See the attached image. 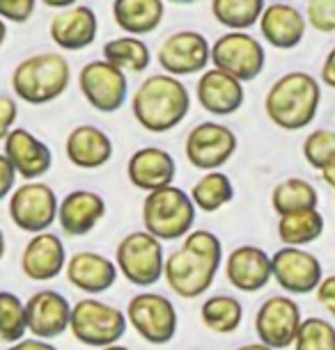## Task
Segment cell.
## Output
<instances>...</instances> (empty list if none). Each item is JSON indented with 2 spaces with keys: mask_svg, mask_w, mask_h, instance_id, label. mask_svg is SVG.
I'll use <instances>...</instances> for the list:
<instances>
[{
  "mask_svg": "<svg viewBox=\"0 0 335 350\" xmlns=\"http://www.w3.org/2000/svg\"><path fill=\"white\" fill-rule=\"evenodd\" d=\"M200 108L214 117H229L241 110L246 101V90L239 78L229 76L223 69H205L195 85Z\"/></svg>",
  "mask_w": 335,
  "mask_h": 350,
  "instance_id": "19",
  "label": "cell"
},
{
  "mask_svg": "<svg viewBox=\"0 0 335 350\" xmlns=\"http://www.w3.org/2000/svg\"><path fill=\"white\" fill-rule=\"evenodd\" d=\"M156 62L177 78L202 74L212 64V44L198 30L170 32L156 51Z\"/></svg>",
  "mask_w": 335,
  "mask_h": 350,
  "instance_id": "13",
  "label": "cell"
},
{
  "mask_svg": "<svg viewBox=\"0 0 335 350\" xmlns=\"http://www.w3.org/2000/svg\"><path fill=\"white\" fill-rule=\"evenodd\" d=\"M319 206V193L308 179L301 176H290V179L275 183L271 190V208L278 215L294 213L303 208H317Z\"/></svg>",
  "mask_w": 335,
  "mask_h": 350,
  "instance_id": "31",
  "label": "cell"
},
{
  "mask_svg": "<svg viewBox=\"0 0 335 350\" xmlns=\"http://www.w3.org/2000/svg\"><path fill=\"white\" fill-rule=\"evenodd\" d=\"M8 350H58L49 339H39V336H30V339H18L14 343H10Z\"/></svg>",
  "mask_w": 335,
  "mask_h": 350,
  "instance_id": "42",
  "label": "cell"
},
{
  "mask_svg": "<svg viewBox=\"0 0 335 350\" xmlns=\"http://www.w3.org/2000/svg\"><path fill=\"white\" fill-rule=\"evenodd\" d=\"M262 39L278 51H292L303 42L308 21L306 12L294 8L290 3H271L266 5L260 16Z\"/></svg>",
  "mask_w": 335,
  "mask_h": 350,
  "instance_id": "24",
  "label": "cell"
},
{
  "mask_svg": "<svg viewBox=\"0 0 335 350\" xmlns=\"http://www.w3.org/2000/svg\"><path fill=\"white\" fill-rule=\"evenodd\" d=\"M308 28L331 35L335 32V0H308L306 5Z\"/></svg>",
  "mask_w": 335,
  "mask_h": 350,
  "instance_id": "37",
  "label": "cell"
},
{
  "mask_svg": "<svg viewBox=\"0 0 335 350\" xmlns=\"http://www.w3.org/2000/svg\"><path fill=\"white\" fill-rule=\"evenodd\" d=\"M275 231H278L282 245L306 247L321 239V234H324V215L319 213V208H303L278 215Z\"/></svg>",
  "mask_w": 335,
  "mask_h": 350,
  "instance_id": "28",
  "label": "cell"
},
{
  "mask_svg": "<svg viewBox=\"0 0 335 350\" xmlns=\"http://www.w3.org/2000/svg\"><path fill=\"white\" fill-rule=\"evenodd\" d=\"M16 117H18L16 98L0 92V140H5V135L16 126Z\"/></svg>",
  "mask_w": 335,
  "mask_h": 350,
  "instance_id": "39",
  "label": "cell"
},
{
  "mask_svg": "<svg viewBox=\"0 0 335 350\" xmlns=\"http://www.w3.org/2000/svg\"><path fill=\"white\" fill-rule=\"evenodd\" d=\"M106 200L99 193L78 188L60 200L58 224H60L64 236L78 239V236H88L106 217Z\"/></svg>",
  "mask_w": 335,
  "mask_h": 350,
  "instance_id": "23",
  "label": "cell"
},
{
  "mask_svg": "<svg viewBox=\"0 0 335 350\" xmlns=\"http://www.w3.org/2000/svg\"><path fill=\"white\" fill-rule=\"evenodd\" d=\"M227 282L241 293H258L273 280L271 254L258 245H239L223 261Z\"/></svg>",
  "mask_w": 335,
  "mask_h": 350,
  "instance_id": "20",
  "label": "cell"
},
{
  "mask_svg": "<svg viewBox=\"0 0 335 350\" xmlns=\"http://www.w3.org/2000/svg\"><path fill=\"white\" fill-rule=\"evenodd\" d=\"M127 321L134 327V332L142 341L152 346H166L175 339L179 327V316L173 300L154 291L136 293L127 305Z\"/></svg>",
  "mask_w": 335,
  "mask_h": 350,
  "instance_id": "8",
  "label": "cell"
},
{
  "mask_svg": "<svg viewBox=\"0 0 335 350\" xmlns=\"http://www.w3.org/2000/svg\"><path fill=\"white\" fill-rule=\"evenodd\" d=\"M223 266V243L209 229H190L182 245L166 256L163 280L182 300L205 295Z\"/></svg>",
  "mask_w": 335,
  "mask_h": 350,
  "instance_id": "1",
  "label": "cell"
},
{
  "mask_svg": "<svg viewBox=\"0 0 335 350\" xmlns=\"http://www.w3.org/2000/svg\"><path fill=\"white\" fill-rule=\"evenodd\" d=\"M103 60H108L127 74H142L152 62V51L140 37L122 35L103 44Z\"/></svg>",
  "mask_w": 335,
  "mask_h": 350,
  "instance_id": "30",
  "label": "cell"
},
{
  "mask_svg": "<svg viewBox=\"0 0 335 350\" xmlns=\"http://www.w3.org/2000/svg\"><path fill=\"white\" fill-rule=\"evenodd\" d=\"M266 64V51L248 30H227L212 44V67L227 71L241 83L255 81Z\"/></svg>",
  "mask_w": 335,
  "mask_h": 350,
  "instance_id": "9",
  "label": "cell"
},
{
  "mask_svg": "<svg viewBox=\"0 0 335 350\" xmlns=\"http://www.w3.org/2000/svg\"><path fill=\"white\" fill-rule=\"evenodd\" d=\"M5 39H8V21L0 18V46L5 44Z\"/></svg>",
  "mask_w": 335,
  "mask_h": 350,
  "instance_id": "47",
  "label": "cell"
},
{
  "mask_svg": "<svg viewBox=\"0 0 335 350\" xmlns=\"http://www.w3.org/2000/svg\"><path fill=\"white\" fill-rule=\"evenodd\" d=\"M166 18V0H113V21L124 35H152Z\"/></svg>",
  "mask_w": 335,
  "mask_h": 350,
  "instance_id": "27",
  "label": "cell"
},
{
  "mask_svg": "<svg viewBox=\"0 0 335 350\" xmlns=\"http://www.w3.org/2000/svg\"><path fill=\"white\" fill-rule=\"evenodd\" d=\"M49 35L58 49L78 53L95 44L99 35V18L92 8L78 3L74 8L58 10L49 23Z\"/></svg>",
  "mask_w": 335,
  "mask_h": 350,
  "instance_id": "21",
  "label": "cell"
},
{
  "mask_svg": "<svg viewBox=\"0 0 335 350\" xmlns=\"http://www.w3.org/2000/svg\"><path fill=\"white\" fill-rule=\"evenodd\" d=\"M195 215L198 208L190 195L175 183L149 190L142 202V227L163 243L182 241L193 229Z\"/></svg>",
  "mask_w": 335,
  "mask_h": 350,
  "instance_id": "5",
  "label": "cell"
},
{
  "mask_svg": "<svg viewBox=\"0 0 335 350\" xmlns=\"http://www.w3.org/2000/svg\"><path fill=\"white\" fill-rule=\"evenodd\" d=\"M188 110V88L182 78L166 71L147 76L131 96V115L147 133H170L186 120Z\"/></svg>",
  "mask_w": 335,
  "mask_h": 350,
  "instance_id": "2",
  "label": "cell"
},
{
  "mask_svg": "<svg viewBox=\"0 0 335 350\" xmlns=\"http://www.w3.org/2000/svg\"><path fill=\"white\" fill-rule=\"evenodd\" d=\"M5 250H8V243H5V234H3V229H0V261H3V256H5Z\"/></svg>",
  "mask_w": 335,
  "mask_h": 350,
  "instance_id": "48",
  "label": "cell"
},
{
  "mask_svg": "<svg viewBox=\"0 0 335 350\" xmlns=\"http://www.w3.org/2000/svg\"><path fill=\"white\" fill-rule=\"evenodd\" d=\"M273 282L290 295L314 293L324 280V268L317 254L297 245H282L271 254Z\"/></svg>",
  "mask_w": 335,
  "mask_h": 350,
  "instance_id": "14",
  "label": "cell"
},
{
  "mask_svg": "<svg viewBox=\"0 0 335 350\" xmlns=\"http://www.w3.org/2000/svg\"><path fill=\"white\" fill-rule=\"evenodd\" d=\"M200 321L214 334H232L244 321V305L232 295H212L202 302Z\"/></svg>",
  "mask_w": 335,
  "mask_h": 350,
  "instance_id": "32",
  "label": "cell"
},
{
  "mask_svg": "<svg viewBox=\"0 0 335 350\" xmlns=\"http://www.w3.org/2000/svg\"><path fill=\"white\" fill-rule=\"evenodd\" d=\"M301 307L290 295H271L255 314V334L262 343L275 350L292 348L301 327Z\"/></svg>",
  "mask_w": 335,
  "mask_h": 350,
  "instance_id": "15",
  "label": "cell"
},
{
  "mask_svg": "<svg viewBox=\"0 0 335 350\" xmlns=\"http://www.w3.org/2000/svg\"><path fill=\"white\" fill-rule=\"evenodd\" d=\"M127 312L103 300H97L95 295H88L76 305H71L69 329L74 339L83 346L99 350L110 343H117L127 332Z\"/></svg>",
  "mask_w": 335,
  "mask_h": 350,
  "instance_id": "6",
  "label": "cell"
},
{
  "mask_svg": "<svg viewBox=\"0 0 335 350\" xmlns=\"http://www.w3.org/2000/svg\"><path fill=\"white\" fill-rule=\"evenodd\" d=\"M319 174H321V179H324L326 186H331L335 190V156L319 170Z\"/></svg>",
  "mask_w": 335,
  "mask_h": 350,
  "instance_id": "44",
  "label": "cell"
},
{
  "mask_svg": "<svg viewBox=\"0 0 335 350\" xmlns=\"http://www.w3.org/2000/svg\"><path fill=\"white\" fill-rule=\"evenodd\" d=\"M236 149H239V140L234 131L214 120L195 124L184 142L186 161L200 172L221 170L236 154Z\"/></svg>",
  "mask_w": 335,
  "mask_h": 350,
  "instance_id": "12",
  "label": "cell"
},
{
  "mask_svg": "<svg viewBox=\"0 0 335 350\" xmlns=\"http://www.w3.org/2000/svg\"><path fill=\"white\" fill-rule=\"evenodd\" d=\"M58 200L55 190L44 181H23L10 195V220L25 234L49 231L58 222Z\"/></svg>",
  "mask_w": 335,
  "mask_h": 350,
  "instance_id": "10",
  "label": "cell"
},
{
  "mask_svg": "<svg viewBox=\"0 0 335 350\" xmlns=\"http://www.w3.org/2000/svg\"><path fill=\"white\" fill-rule=\"evenodd\" d=\"M44 8H51V10H67V8H74L78 5V0H39Z\"/></svg>",
  "mask_w": 335,
  "mask_h": 350,
  "instance_id": "45",
  "label": "cell"
},
{
  "mask_svg": "<svg viewBox=\"0 0 335 350\" xmlns=\"http://www.w3.org/2000/svg\"><path fill=\"white\" fill-rule=\"evenodd\" d=\"M303 158L312 170H321L335 156V131L333 129H317L303 140Z\"/></svg>",
  "mask_w": 335,
  "mask_h": 350,
  "instance_id": "36",
  "label": "cell"
},
{
  "mask_svg": "<svg viewBox=\"0 0 335 350\" xmlns=\"http://www.w3.org/2000/svg\"><path fill=\"white\" fill-rule=\"evenodd\" d=\"M292 348L294 350H335V325L331 321L319 319V316L303 319Z\"/></svg>",
  "mask_w": 335,
  "mask_h": 350,
  "instance_id": "35",
  "label": "cell"
},
{
  "mask_svg": "<svg viewBox=\"0 0 335 350\" xmlns=\"http://www.w3.org/2000/svg\"><path fill=\"white\" fill-rule=\"evenodd\" d=\"M64 154L78 170H99L113 158V140L95 124H78L64 140Z\"/></svg>",
  "mask_w": 335,
  "mask_h": 350,
  "instance_id": "26",
  "label": "cell"
},
{
  "mask_svg": "<svg viewBox=\"0 0 335 350\" xmlns=\"http://www.w3.org/2000/svg\"><path fill=\"white\" fill-rule=\"evenodd\" d=\"M188 195L198 211H202V213H216V211H221L223 206H227V204L234 200V183L225 172L212 170V172H205V174L193 183Z\"/></svg>",
  "mask_w": 335,
  "mask_h": 350,
  "instance_id": "29",
  "label": "cell"
},
{
  "mask_svg": "<svg viewBox=\"0 0 335 350\" xmlns=\"http://www.w3.org/2000/svg\"><path fill=\"white\" fill-rule=\"evenodd\" d=\"M264 8L266 0H212V16L227 30H251Z\"/></svg>",
  "mask_w": 335,
  "mask_h": 350,
  "instance_id": "33",
  "label": "cell"
},
{
  "mask_svg": "<svg viewBox=\"0 0 335 350\" xmlns=\"http://www.w3.org/2000/svg\"><path fill=\"white\" fill-rule=\"evenodd\" d=\"M25 316H28V332L32 336L53 341L69 329L71 302L60 291L42 288L25 300Z\"/></svg>",
  "mask_w": 335,
  "mask_h": 350,
  "instance_id": "17",
  "label": "cell"
},
{
  "mask_svg": "<svg viewBox=\"0 0 335 350\" xmlns=\"http://www.w3.org/2000/svg\"><path fill=\"white\" fill-rule=\"evenodd\" d=\"M28 332L25 302L12 291H0V341L14 343Z\"/></svg>",
  "mask_w": 335,
  "mask_h": 350,
  "instance_id": "34",
  "label": "cell"
},
{
  "mask_svg": "<svg viewBox=\"0 0 335 350\" xmlns=\"http://www.w3.org/2000/svg\"><path fill=\"white\" fill-rule=\"evenodd\" d=\"M14 188H16V172L12 167V163L8 161V156L0 154V202H3L5 197H10Z\"/></svg>",
  "mask_w": 335,
  "mask_h": 350,
  "instance_id": "41",
  "label": "cell"
},
{
  "mask_svg": "<svg viewBox=\"0 0 335 350\" xmlns=\"http://www.w3.org/2000/svg\"><path fill=\"white\" fill-rule=\"evenodd\" d=\"M39 0H0V18L8 23H28L37 10Z\"/></svg>",
  "mask_w": 335,
  "mask_h": 350,
  "instance_id": "38",
  "label": "cell"
},
{
  "mask_svg": "<svg viewBox=\"0 0 335 350\" xmlns=\"http://www.w3.org/2000/svg\"><path fill=\"white\" fill-rule=\"evenodd\" d=\"M3 154L14 167L16 176L23 181H37L46 176L53 167V154L51 147L28 129L14 126L3 140Z\"/></svg>",
  "mask_w": 335,
  "mask_h": 350,
  "instance_id": "16",
  "label": "cell"
},
{
  "mask_svg": "<svg viewBox=\"0 0 335 350\" xmlns=\"http://www.w3.org/2000/svg\"><path fill=\"white\" fill-rule=\"evenodd\" d=\"M115 263L129 284L140 288L154 286L163 280V266H166L163 241L152 236L147 229L131 231L117 243Z\"/></svg>",
  "mask_w": 335,
  "mask_h": 350,
  "instance_id": "7",
  "label": "cell"
},
{
  "mask_svg": "<svg viewBox=\"0 0 335 350\" xmlns=\"http://www.w3.org/2000/svg\"><path fill=\"white\" fill-rule=\"evenodd\" d=\"M234 350H275V348H271V346H266V343L258 341V343H244V346H239V348H234Z\"/></svg>",
  "mask_w": 335,
  "mask_h": 350,
  "instance_id": "46",
  "label": "cell"
},
{
  "mask_svg": "<svg viewBox=\"0 0 335 350\" xmlns=\"http://www.w3.org/2000/svg\"><path fill=\"white\" fill-rule=\"evenodd\" d=\"M78 90L83 98L97 112H117L129 98L127 71L110 64L108 60H92L78 71Z\"/></svg>",
  "mask_w": 335,
  "mask_h": 350,
  "instance_id": "11",
  "label": "cell"
},
{
  "mask_svg": "<svg viewBox=\"0 0 335 350\" xmlns=\"http://www.w3.org/2000/svg\"><path fill=\"white\" fill-rule=\"evenodd\" d=\"M321 105V85L308 71H287L269 88L264 112L282 131H301L314 122Z\"/></svg>",
  "mask_w": 335,
  "mask_h": 350,
  "instance_id": "3",
  "label": "cell"
},
{
  "mask_svg": "<svg viewBox=\"0 0 335 350\" xmlns=\"http://www.w3.org/2000/svg\"><path fill=\"white\" fill-rule=\"evenodd\" d=\"M314 295H317L319 305L335 319V275L324 277V280L319 282L317 291H314Z\"/></svg>",
  "mask_w": 335,
  "mask_h": 350,
  "instance_id": "40",
  "label": "cell"
},
{
  "mask_svg": "<svg viewBox=\"0 0 335 350\" xmlns=\"http://www.w3.org/2000/svg\"><path fill=\"white\" fill-rule=\"evenodd\" d=\"M71 83V64L53 51H42L23 57L12 71V90L18 101L46 105L58 101Z\"/></svg>",
  "mask_w": 335,
  "mask_h": 350,
  "instance_id": "4",
  "label": "cell"
},
{
  "mask_svg": "<svg viewBox=\"0 0 335 350\" xmlns=\"http://www.w3.org/2000/svg\"><path fill=\"white\" fill-rule=\"evenodd\" d=\"M64 275H67V282L74 288L88 295H99L115 286L120 270H117V263L110 261L106 254L81 250V252L71 254L67 259Z\"/></svg>",
  "mask_w": 335,
  "mask_h": 350,
  "instance_id": "22",
  "label": "cell"
},
{
  "mask_svg": "<svg viewBox=\"0 0 335 350\" xmlns=\"http://www.w3.org/2000/svg\"><path fill=\"white\" fill-rule=\"evenodd\" d=\"M67 250L53 231L32 234L21 252V273L32 282H51L60 277L67 266Z\"/></svg>",
  "mask_w": 335,
  "mask_h": 350,
  "instance_id": "18",
  "label": "cell"
},
{
  "mask_svg": "<svg viewBox=\"0 0 335 350\" xmlns=\"http://www.w3.org/2000/svg\"><path fill=\"white\" fill-rule=\"evenodd\" d=\"M321 83L326 88L335 90V46L328 51V55L324 57V64H321Z\"/></svg>",
  "mask_w": 335,
  "mask_h": 350,
  "instance_id": "43",
  "label": "cell"
},
{
  "mask_svg": "<svg viewBox=\"0 0 335 350\" xmlns=\"http://www.w3.org/2000/svg\"><path fill=\"white\" fill-rule=\"evenodd\" d=\"M166 3H170V5H195V3H200V0H166Z\"/></svg>",
  "mask_w": 335,
  "mask_h": 350,
  "instance_id": "49",
  "label": "cell"
},
{
  "mask_svg": "<svg viewBox=\"0 0 335 350\" xmlns=\"http://www.w3.org/2000/svg\"><path fill=\"white\" fill-rule=\"evenodd\" d=\"M177 163L170 151L161 147H140L131 154L127 163V176L131 186L149 193L156 188H166L175 181Z\"/></svg>",
  "mask_w": 335,
  "mask_h": 350,
  "instance_id": "25",
  "label": "cell"
},
{
  "mask_svg": "<svg viewBox=\"0 0 335 350\" xmlns=\"http://www.w3.org/2000/svg\"><path fill=\"white\" fill-rule=\"evenodd\" d=\"M99 350H131V348L120 346V341H117V343H110V346H103V348H99Z\"/></svg>",
  "mask_w": 335,
  "mask_h": 350,
  "instance_id": "50",
  "label": "cell"
}]
</instances>
